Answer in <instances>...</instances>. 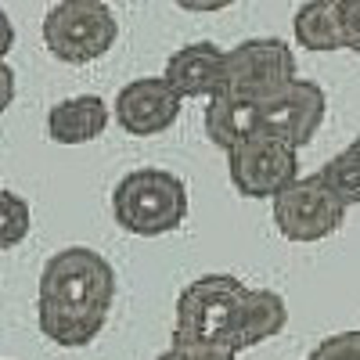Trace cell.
<instances>
[{"mask_svg":"<svg viewBox=\"0 0 360 360\" xmlns=\"http://www.w3.org/2000/svg\"><path fill=\"white\" fill-rule=\"evenodd\" d=\"M44 47L65 65L98 62L119 40V22L108 0H58L44 15Z\"/></svg>","mask_w":360,"mask_h":360,"instance_id":"4","label":"cell"},{"mask_svg":"<svg viewBox=\"0 0 360 360\" xmlns=\"http://www.w3.org/2000/svg\"><path fill=\"white\" fill-rule=\"evenodd\" d=\"M180 108H184V98L169 86L166 76H141L115 94L112 119L130 137H155L176 123Z\"/></svg>","mask_w":360,"mask_h":360,"instance_id":"8","label":"cell"},{"mask_svg":"<svg viewBox=\"0 0 360 360\" xmlns=\"http://www.w3.org/2000/svg\"><path fill=\"white\" fill-rule=\"evenodd\" d=\"M15 90H18V79H15V69L8 65V58H0V115H4L15 101Z\"/></svg>","mask_w":360,"mask_h":360,"instance_id":"20","label":"cell"},{"mask_svg":"<svg viewBox=\"0 0 360 360\" xmlns=\"http://www.w3.org/2000/svg\"><path fill=\"white\" fill-rule=\"evenodd\" d=\"M346 152H349V155H356V159H360V137H353V144H349V148H346Z\"/></svg>","mask_w":360,"mask_h":360,"instance_id":"23","label":"cell"},{"mask_svg":"<svg viewBox=\"0 0 360 360\" xmlns=\"http://www.w3.org/2000/svg\"><path fill=\"white\" fill-rule=\"evenodd\" d=\"M176 8H184V11H195V15H213V11H224L231 8L234 0H173Z\"/></svg>","mask_w":360,"mask_h":360,"instance_id":"21","label":"cell"},{"mask_svg":"<svg viewBox=\"0 0 360 360\" xmlns=\"http://www.w3.org/2000/svg\"><path fill=\"white\" fill-rule=\"evenodd\" d=\"M33 227V209L29 202L8 188H0V252L22 245Z\"/></svg>","mask_w":360,"mask_h":360,"instance_id":"15","label":"cell"},{"mask_svg":"<svg viewBox=\"0 0 360 360\" xmlns=\"http://www.w3.org/2000/svg\"><path fill=\"white\" fill-rule=\"evenodd\" d=\"M11 47H15V25H11L8 11L0 8V58H8V54H11Z\"/></svg>","mask_w":360,"mask_h":360,"instance_id":"22","label":"cell"},{"mask_svg":"<svg viewBox=\"0 0 360 360\" xmlns=\"http://www.w3.org/2000/svg\"><path fill=\"white\" fill-rule=\"evenodd\" d=\"M342 44L360 54V0H342Z\"/></svg>","mask_w":360,"mask_h":360,"instance_id":"19","label":"cell"},{"mask_svg":"<svg viewBox=\"0 0 360 360\" xmlns=\"http://www.w3.org/2000/svg\"><path fill=\"white\" fill-rule=\"evenodd\" d=\"M328 112V94L324 86L314 79H288L278 94H270L263 101V130L278 134L288 144L303 148L317 137L321 123Z\"/></svg>","mask_w":360,"mask_h":360,"instance_id":"9","label":"cell"},{"mask_svg":"<svg viewBox=\"0 0 360 360\" xmlns=\"http://www.w3.org/2000/svg\"><path fill=\"white\" fill-rule=\"evenodd\" d=\"M188 184L169 169L141 166L112 188V217L127 234L159 238L188 220Z\"/></svg>","mask_w":360,"mask_h":360,"instance_id":"3","label":"cell"},{"mask_svg":"<svg viewBox=\"0 0 360 360\" xmlns=\"http://www.w3.org/2000/svg\"><path fill=\"white\" fill-rule=\"evenodd\" d=\"M112 123V108L105 105V98L98 94H76V98H65L51 105L47 112V137L54 144H65V148H76V144H90L98 141Z\"/></svg>","mask_w":360,"mask_h":360,"instance_id":"11","label":"cell"},{"mask_svg":"<svg viewBox=\"0 0 360 360\" xmlns=\"http://www.w3.org/2000/svg\"><path fill=\"white\" fill-rule=\"evenodd\" d=\"M310 360H360V328H353V332H339V335H328L324 342H317V349L310 353Z\"/></svg>","mask_w":360,"mask_h":360,"instance_id":"17","label":"cell"},{"mask_svg":"<svg viewBox=\"0 0 360 360\" xmlns=\"http://www.w3.org/2000/svg\"><path fill=\"white\" fill-rule=\"evenodd\" d=\"M321 180L332 188L346 205H356L360 202V159L349 155V152H339L335 159H328L321 169Z\"/></svg>","mask_w":360,"mask_h":360,"instance_id":"16","label":"cell"},{"mask_svg":"<svg viewBox=\"0 0 360 360\" xmlns=\"http://www.w3.org/2000/svg\"><path fill=\"white\" fill-rule=\"evenodd\" d=\"M202 127H205V137L213 141L217 148L231 152L234 144H242L245 137L263 130V105L217 90V94L209 98V105H205Z\"/></svg>","mask_w":360,"mask_h":360,"instance_id":"12","label":"cell"},{"mask_svg":"<svg viewBox=\"0 0 360 360\" xmlns=\"http://www.w3.org/2000/svg\"><path fill=\"white\" fill-rule=\"evenodd\" d=\"M292 33H295L299 47L317 51V54L346 51V44H342V0H307L292 18Z\"/></svg>","mask_w":360,"mask_h":360,"instance_id":"14","label":"cell"},{"mask_svg":"<svg viewBox=\"0 0 360 360\" xmlns=\"http://www.w3.org/2000/svg\"><path fill=\"white\" fill-rule=\"evenodd\" d=\"M285 324H288V303L278 292H270V288H245L242 314H238V335H234L238 353L281 335Z\"/></svg>","mask_w":360,"mask_h":360,"instance_id":"13","label":"cell"},{"mask_svg":"<svg viewBox=\"0 0 360 360\" xmlns=\"http://www.w3.org/2000/svg\"><path fill=\"white\" fill-rule=\"evenodd\" d=\"M270 202H274L270 213H274L278 234L288 238V242H299V245L321 242V238L335 234L346 224V209H349L321 180V173H310V176L299 173Z\"/></svg>","mask_w":360,"mask_h":360,"instance_id":"5","label":"cell"},{"mask_svg":"<svg viewBox=\"0 0 360 360\" xmlns=\"http://www.w3.org/2000/svg\"><path fill=\"white\" fill-rule=\"evenodd\" d=\"M152 360H238V353L231 349H198V346H184V342H169L162 353H155Z\"/></svg>","mask_w":360,"mask_h":360,"instance_id":"18","label":"cell"},{"mask_svg":"<svg viewBox=\"0 0 360 360\" xmlns=\"http://www.w3.org/2000/svg\"><path fill=\"white\" fill-rule=\"evenodd\" d=\"M245 281L234 274H202L176 295V321L173 342L198 346V349H231L238 335V314H242Z\"/></svg>","mask_w":360,"mask_h":360,"instance_id":"2","label":"cell"},{"mask_svg":"<svg viewBox=\"0 0 360 360\" xmlns=\"http://www.w3.org/2000/svg\"><path fill=\"white\" fill-rule=\"evenodd\" d=\"M112 303L115 270L98 249L69 245L44 263L37 292V324L54 346H90L105 332Z\"/></svg>","mask_w":360,"mask_h":360,"instance_id":"1","label":"cell"},{"mask_svg":"<svg viewBox=\"0 0 360 360\" xmlns=\"http://www.w3.org/2000/svg\"><path fill=\"white\" fill-rule=\"evenodd\" d=\"M307 360H310V356H307Z\"/></svg>","mask_w":360,"mask_h":360,"instance_id":"24","label":"cell"},{"mask_svg":"<svg viewBox=\"0 0 360 360\" xmlns=\"http://www.w3.org/2000/svg\"><path fill=\"white\" fill-rule=\"evenodd\" d=\"M162 76L169 79V86L184 101H191V98H213L220 90V79H224V51L213 40L184 44L180 51L169 54Z\"/></svg>","mask_w":360,"mask_h":360,"instance_id":"10","label":"cell"},{"mask_svg":"<svg viewBox=\"0 0 360 360\" xmlns=\"http://www.w3.org/2000/svg\"><path fill=\"white\" fill-rule=\"evenodd\" d=\"M227 176L238 195L274 198L288 180L299 176V148L278 134H252L227 152Z\"/></svg>","mask_w":360,"mask_h":360,"instance_id":"7","label":"cell"},{"mask_svg":"<svg viewBox=\"0 0 360 360\" xmlns=\"http://www.w3.org/2000/svg\"><path fill=\"white\" fill-rule=\"evenodd\" d=\"M288 79H295V54L278 37L242 40L238 47L224 51V79H220L224 94H238L263 105Z\"/></svg>","mask_w":360,"mask_h":360,"instance_id":"6","label":"cell"}]
</instances>
